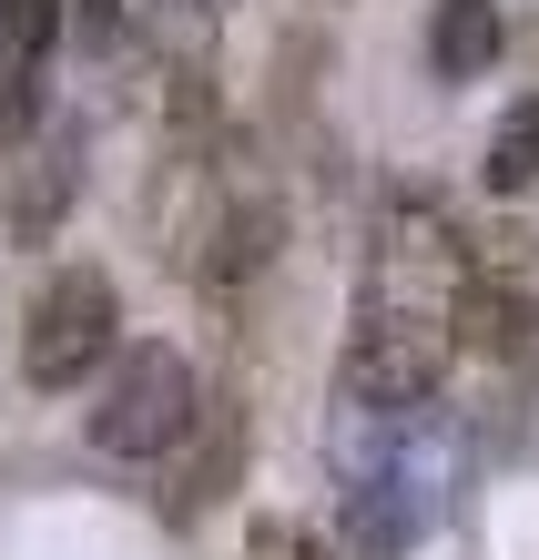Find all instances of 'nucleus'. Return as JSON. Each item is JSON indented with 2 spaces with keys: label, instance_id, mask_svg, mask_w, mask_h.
I'll return each mask as SVG.
<instances>
[{
  "label": "nucleus",
  "instance_id": "6",
  "mask_svg": "<svg viewBox=\"0 0 539 560\" xmlns=\"http://www.w3.org/2000/svg\"><path fill=\"white\" fill-rule=\"evenodd\" d=\"M51 21H61V0H0V51H42L51 42Z\"/></svg>",
  "mask_w": 539,
  "mask_h": 560
},
{
  "label": "nucleus",
  "instance_id": "3",
  "mask_svg": "<svg viewBox=\"0 0 539 560\" xmlns=\"http://www.w3.org/2000/svg\"><path fill=\"white\" fill-rule=\"evenodd\" d=\"M113 337H122V285L103 266H61L42 285V306H31V326H21V377L42 387V398H61V387L103 377Z\"/></svg>",
  "mask_w": 539,
  "mask_h": 560
},
{
  "label": "nucleus",
  "instance_id": "5",
  "mask_svg": "<svg viewBox=\"0 0 539 560\" xmlns=\"http://www.w3.org/2000/svg\"><path fill=\"white\" fill-rule=\"evenodd\" d=\"M489 184H499V194L539 184V92H529V103H509V122L489 133Z\"/></svg>",
  "mask_w": 539,
  "mask_h": 560
},
{
  "label": "nucleus",
  "instance_id": "1",
  "mask_svg": "<svg viewBox=\"0 0 539 560\" xmlns=\"http://www.w3.org/2000/svg\"><path fill=\"white\" fill-rule=\"evenodd\" d=\"M468 276H479V255H468L437 194H397L377 214L366 295L347 326V398L366 418H408L448 377V357L468 347Z\"/></svg>",
  "mask_w": 539,
  "mask_h": 560
},
{
  "label": "nucleus",
  "instance_id": "4",
  "mask_svg": "<svg viewBox=\"0 0 539 560\" xmlns=\"http://www.w3.org/2000/svg\"><path fill=\"white\" fill-rule=\"evenodd\" d=\"M427 61L448 82H479L499 61V0H437V31H427Z\"/></svg>",
  "mask_w": 539,
  "mask_h": 560
},
{
  "label": "nucleus",
  "instance_id": "7",
  "mask_svg": "<svg viewBox=\"0 0 539 560\" xmlns=\"http://www.w3.org/2000/svg\"><path fill=\"white\" fill-rule=\"evenodd\" d=\"M285 560H336L326 540H306V530H285Z\"/></svg>",
  "mask_w": 539,
  "mask_h": 560
},
{
  "label": "nucleus",
  "instance_id": "2",
  "mask_svg": "<svg viewBox=\"0 0 539 560\" xmlns=\"http://www.w3.org/2000/svg\"><path fill=\"white\" fill-rule=\"evenodd\" d=\"M194 428H204V377H194L184 347H122L82 408V439L103 458H163Z\"/></svg>",
  "mask_w": 539,
  "mask_h": 560
}]
</instances>
